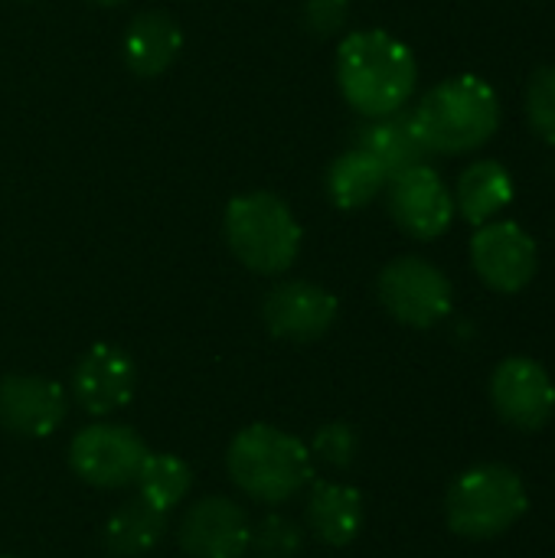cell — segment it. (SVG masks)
Segmentation results:
<instances>
[{
  "mask_svg": "<svg viewBox=\"0 0 555 558\" xmlns=\"http://www.w3.org/2000/svg\"><path fill=\"white\" fill-rule=\"evenodd\" d=\"M337 298L314 281H281L262 301V320L272 337L314 343L337 324Z\"/></svg>",
  "mask_w": 555,
  "mask_h": 558,
  "instance_id": "cell-12",
  "label": "cell"
},
{
  "mask_svg": "<svg viewBox=\"0 0 555 558\" xmlns=\"http://www.w3.org/2000/svg\"><path fill=\"white\" fill-rule=\"evenodd\" d=\"M527 121L533 134L555 144V65H540L527 82Z\"/></svg>",
  "mask_w": 555,
  "mask_h": 558,
  "instance_id": "cell-23",
  "label": "cell"
},
{
  "mask_svg": "<svg viewBox=\"0 0 555 558\" xmlns=\"http://www.w3.org/2000/svg\"><path fill=\"white\" fill-rule=\"evenodd\" d=\"M177 546L190 558H245L252 549V520L229 497H203L180 517Z\"/></svg>",
  "mask_w": 555,
  "mask_h": 558,
  "instance_id": "cell-11",
  "label": "cell"
},
{
  "mask_svg": "<svg viewBox=\"0 0 555 558\" xmlns=\"http://www.w3.org/2000/svg\"><path fill=\"white\" fill-rule=\"evenodd\" d=\"M324 183H327V196L337 209L357 213V209L370 206L386 190L389 173L376 157H370L360 147H350L340 157H334Z\"/></svg>",
  "mask_w": 555,
  "mask_h": 558,
  "instance_id": "cell-19",
  "label": "cell"
},
{
  "mask_svg": "<svg viewBox=\"0 0 555 558\" xmlns=\"http://www.w3.org/2000/svg\"><path fill=\"white\" fill-rule=\"evenodd\" d=\"M134 484H137L141 500H147L160 513H170L186 500V494L193 487V474H190L186 461H180L177 454H147Z\"/></svg>",
  "mask_w": 555,
  "mask_h": 558,
  "instance_id": "cell-21",
  "label": "cell"
},
{
  "mask_svg": "<svg viewBox=\"0 0 555 558\" xmlns=\"http://www.w3.org/2000/svg\"><path fill=\"white\" fill-rule=\"evenodd\" d=\"M69 415V396L46 376H7L0 383V425L16 438H49Z\"/></svg>",
  "mask_w": 555,
  "mask_h": 558,
  "instance_id": "cell-14",
  "label": "cell"
},
{
  "mask_svg": "<svg viewBox=\"0 0 555 558\" xmlns=\"http://www.w3.org/2000/svg\"><path fill=\"white\" fill-rule=\"evenodd\" d=\"M183 52V29L167 10H141L121 36L124 69L137 78L164 75Z\"/></svg>",
  "mask_w": 555,
  "mask_h": 558,
  "instance_id": "cell-15",
  "label": "cell"
},
{
  "mask_svg": "<svg viewBox=\"0 0 555 558\" xmlns=\"http://www.w3.org/2000/svg\"><path fill=\"white\" fill-rule=\"evenodd\" d=\"M137 389L134 360L114 343H95L82 353L72 373V399L92 418H108L121 412Z\"/></svg>",
  "mask_w": 555,
  "mask_h": 558,
  "instance_id": "cell-13",
  "label": "cell"
},
{
  "mask_svg": "<svg viewBox=\"0 0 555 558\" xmlns=\"http://www.w3.org/2000/svg\"><path fill=\"white\" fill-rule=\"evenodd\" d=\"M334 72L343 101L366 121L402 111L419 85L412 49L383 29L347 33L337 46Z\"/></svg>",
  "mask_w": 555,
  "mask_h": 558,
  "instance_id": "cell-1",
  "label": "cell"
},
{
  "mask_svg": "<svg viewBox=\"0 0 555 558\" xmlns=\"http://www.w3.org/2000/svg\"><path fill=\"white\" fill-rule=\"evenodd\" d=\"M455 216L471 226L494 222L517 196L514 173L500 160H474L455 180Z\"/></svg>",
  "mask_w": 555,
  "mask_h": 558,
  "instance_id": "cell-17",
  "label": "cell"
},
{
  "mask_svg": "<svg viewBox=\"0 0 555 558\" xmlns=\"http://www.w3.org/2000/svg\"><path fill=\"white\" fill-rule=\"evenodd\" d=\"M92 3H98V7H121V3H128V0H92Z\"/></svg>",
  "mask_w": 555,
  "mask_h": 558,
  "instance_id": "cell-26",
  "label": "cell"
},
{
  "mask_svg": "<svg viewBox=\"0 0 555 558\" xmlns=\"http://www.w3.org/2000/svg\"><path fill=\"white\" fill-rule=\"evenodd\" d=\"M229 252L255 275H285L301 255V222L291 206L268 190L232 196L222 216Z\"/></svg>",
  "mask_w": 555,
  "mask_h": 558,
  "instance_id": "cell-4",
  "label": "cell"
},
{
  "mask_svg": "<svg viewBox=\"0 0 555 558\" xmlns=\"http://www.w3.org/2000/svg\"><path fill=\"white\" fill-rule=\"evenodd\" d=\"M304 546V530L281 517V513H268L258 523H252V549L258 558H294Z\"/></svg>",
  "mask_w": 555,
  "mask_h": 558,
  "instance_id": "cell-22",
  "label": "cell"
},
{
  "mask_svg": "<svg viewBox=\"0 0 555 558\" xmlns=\"http://www.w3.org/2000/svg\"><path fill=\"white\" fill-rule=\"evenodd\" d=\"M386 190H389V216L406 235L419 242H435L451 229L455 196L435 167L429 163L409 167L389 177Z\"/></svg>",
  "mask_w": 555,
  "mask_h": 558,
  "instance_id": "cell-10",
  "label": "cell"
},
{
  "mask_svg": "<svg viewBox=\"0 0 555 558\" xmlns=\"http://www.w3.org/2000/svg\"><path fill=\"white\" fill-rule=\"evenodd\" d=\"M144 438L114 422H95L69 441V468L79 481L98 490H124L137 481L147 461Z\"/></svg>",
  "mask_w": 555,
  "mask_h": 558,
  "instance_id": "cell-7",
  "label": "cell"
},
{
  "mask_svg": "<svg viewBox=\"0 0 555 558\" xmlns=\"http://www.w3.org/2000/svg\"><path fill=\"white\" fill-rule=\"evenodd\" d=\"M376 294L389 317L415 330L442 324L455 304L448 275L422 255L393 258L376 278Z\"/></svg>",
  "mask_w": 555,
  "mask_h": 558,
  "instance_id": "cell-6",
  "label": "cell"
},
{
  "mask_svg": "<svg viewBox=\"0 0 555 558\" xmlns=\"http://www.w3.org/2000/svg\"><path fill=\"white\" fill-rule=\"evenodd\" d=\"M0 558H13V556H0Z\"/></svg>",
  "mask_w": 555,
  "mask_h": 558,
  "instance_id": "cell-27",
  "label": "cell"
},
{
  "mask_svg": "<svg viewBox=\"0 0 555 558\" xmlns=\"http://www.w3.org/2000/svg\"><path fill=\"white\" fill-rule=\"evenodd\" d=\"M491 405L517 432H540L555 415V383L533 356H507L491 376Z\"/></svg>",
  "mask_w": 555,
  "mask_h": 558,
  "instance_id": "cell-9",
  "label": "cell"
},
{
  "mask_svg": "<svg viewBox=\"0 0 555 558\" xmlns=\"http://www.w3.org/2000/svg\"><path fill=\"white\" fill-rule=\"evenodd\" d=\"M307 451H311V458L343 471V468L353 464V458L360 451V438H357V432L347 422H330V425L314 432V441H311Z\"/></svg>",
  "mask_w": 555,
  "mask_h": 558,
  "instance_id": "cell-24",
  "label": "cell"
},
{
  "mask_svg": "<svg viewBox=\"0 0 555 558\" xmlns=\"http://www.w3.org/2000/svg\"><path fill=\"white\" fill-rule=\"evenodd\" d=\"M530 510L523 477L507 464H478L455 477L445 497L448 530L471 543H487L514 530Z\"/></svg>",
  "mask_w": 555,
  "mask_h": 558,
  "instance_id": "cell-5",
  "label": "cell"
},
{
  "mask_svg": "<svg viewBox=\"0 0 555 558\" xmlns=\"http://www.w3.org/2000/svg\"><path fill=\"white\" fill-rule=\"evenodd\" d=\"M471 265L497 294H520L540 271V248L520 222H484L471 235Z\"/></svg>",
  "mask_w": 555,
  "mask_h": 558,
  "instance_id": "cell-8",
  "label": "cell"
},
{
  "mask_svg": "<svg viewBox=\"0 0 555 558\" xmlns=\"http://www.w3.org/2000/svg\"><path fill=\"white\" fill-rule=\"evenodd\" d=\"M226 471L249 500L281 507L314 481V458L294 435L275 425H249L229 441Z\"/></svg>",
  "mask_w": 555,
  "mask_h": 558,
  "instance_id": "cell-3",
  "label": "cell"
},
{
  "mask_svg": "<svg viewBox=\"0 0 555 558\" xmlns=\"http://www.w3.org/2000/svg\"><path fill=\"white\" fill-rule=\"evenodd\" d=\"M353 147L366 150L370 157H376L389 177L425 163V157L432 154L412 121V111H396L386 118H370L366 124L357 128L353 134Z\"/></svg>",
  "mask_w": 555,
  "mask_h": 558,
  "instance_id": "cell-18",
  "label": "cell"
},
{
  "mask_svg": "<svg viewBox=\"0 0 555 558\" xmlns=\"http://www.w3.org/2000/svg\"><path fill=\"white\" fill-rule=\"evenodd\" d=\"M167 533V513L134 497L121 504L105 523V549L118 558L147 556Z\"/></svg>",
  "mask_w": 555,
  "mask_h": 558,
  "instance_id": "cell-20",
  "label": "cell"
},
{
  "mask_svg": "<svg viewBox=\"0 0 555 558\" xmlns=\"http://www.w3.org/2000/svg\"><path fill=\"white\" fill-rule=\"evenodd\" d=\"M500 95L481 75L461 72L422 95L412 121L432 154H471L500 128Z\"/></svg>",
  "mask_w": 555,
  "mask_h": 558,
  "instance_id": "cell-2",
  "label": "cell"
},
{
  "mask_svg": "<svg viewBox=\"0 0 555 558\" xmlns=\"http://www.w3.org/2000/svg\"><path fill=\"white\" fill-rule=\"evenodd\" d=\"M304 520H307L311 536H317L324 546L343 549L363 533V523H366L363 494L357 487H347V484L311 481Z\"/></svg>",
  "mask_w": 555,
  "mask_h": 558,
  "instance_id": "cell-16",
  "label": "cell"
},
{
  "mask_svg": "<svg viewBox=\"0 0 555 558\" xmlns=\"http://www.w3.org/2000/svg\"><path fill=\"white\" fill-rule=\"evenodd\" d=\"M350 20V0H304L301 23L311 36L327 39L337 36Z\"/></svg>",
  "mask_w": 555,
  "mask_h": 558,
  "instance_id": "cell-25",
  "label": "cell"
}]
</instances>
